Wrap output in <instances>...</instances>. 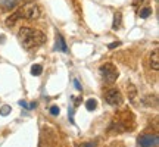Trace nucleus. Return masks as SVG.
Returning a JSON list of instances; mask_svg holds the SVG:
<instances>
[{"mask_svg": "<svg viewBox=\"0 0 159 147\" xmlns=\"http://www.w3.org/2000/svg\"><path fill=\"white\" fill-rule=\"evenodd\" d=\"M18 2H19V0H0V3L5 6V7H7V9H11V7H15Z\"/></svg>", "mask_w": 159, "mask_h": 147, "instance_id": "nucleus-10", "label": "nucleus"}, {"mask_svg": "<svg viewBox=\"0 0 159 147\" xmlns=\"http://www.w3.org/2000/svg\"><path fill=\"white\" fill-rule=\"evenodd\" d=\"M19 105H21L22 108H25V109H30V105H27V102H25V100H21V102H19Z\"/></svg>", "mask_w": 159, "mask_h": 147, "instance_id": "nucleus-17", "label": "nucleus"}, {"mask_svg": "<svg viewBox=\"0 0 159 147\" xmlns=\"http://www.w3.org/2000/svg\"><path fill=\"white\" fill-rule=\"evenodd\" d=\"M150 13H152V9H150V7H143L142 11H140V18H148Z\"/></svg>", "mask_w": 159, "mask_h": 147, "instance_id": "nucleus-13", "label": "nucleus"}, {"mask_svg": "<svg viewBox=\"0 0 159 147\" xmlns=\"http://www.w3.org/2000/svg\"><path fill=\"white\" fill-rule=\"evenodd\" d=\"M74 84H75V87H77L78 90H81V85H80V82L77 81V79H74Z\"/></svg>", "mask_w": 159, "mask_h": 147, "instance_id": "nucleus-18", "label": "nucleus"}, {"mask_svg": "<svg viewBox=\"0 0 159 147\" xmlns=\"http://www.w3.org/2000/svg\"><path fill=\"white\" fill-rule=\"evenodd\" d=\"M121 19H122V15H121V12H116L114 16V24H112V28L114 29H118L121 27Z\"/></svg>", "mask_w": 159, "mask_h": 147, "instance_id": "nucleus-8", "label": "nucleus"}, {"mask_svg": "<svg viewBox=\"0 0 159 147\" xmlns=\"http://www.w3.org/2000/svg\"><path fill=\"white\" fill-rule=\"evenodd\" d=\"M159 138L156 136H142L139 137V146L140 147H156Z\"/></svg>", "mask_w": 159, "mask_h": 147, "instance_id": "nucleus-5", "label": "nucleus"}, {"mask_svg": "<svg viewBox=\"0 0 159 147\" xmlns=\"http://www.w3.org/2000/svg\"><path fill=\"white\" fill-rule=\"evenodd\" d=\"M18 19H19V15H18L16 12H15L13 15H11V16L6 19V25H7V27H13V25H15V22H16Z\"/></svg>", "mask_w": 159, "mask_h": 147, "instance_id": "nucleus-9", "label": "nucleus"}, {"mask_svg": "<svg viewBox=\"0 0 159 147\" xmlns=\"http://www.w3.org/2000/svg\"><path fill=\"white\" fill-rule=\"evenodd\" d=\"M103 97H105L106 103L111 105V106H118V105H121L122 100H124V97H122V94H121V91L116 90V88H111V90H108L106 93H105V96Z\"/></svg>", "mask_w": 159, "mask_h": 147, "instance_id": "nucleus-4", "label": "nucleus"}, {"mask_svg": "<svg viewBox=\"0 0 159 147\" xmlns=\"http://www.w3.org/2000/svg\"><path fill=\"white\" fill-rule=\"evenodd\" d=\"M16 13L19 15V19L24 18V19L34 21V19H37V18L40 16V9L35 3H31V2H30V3H25L19 11H16Z\"/></svg>", "mask_w": 159, "mask_h": 147, "instance_id": "nucleus-2", "label": "nucleus"}, {"mask_svg": "<svg viewBox=\"0 0 159 147\" xmlns=\"http://www.w3.org/2000/svg\"><path fill=\"white\" fill-rule=\"evenodd\" d=\"M119 44H121L119 41H114V43H111V44H109V49H115V47H118Z\"/></svg>", "mask_w": 159, "mask_h": 147, "instance_id": "nucleus-16", "label": "nucleus"}, {"mask_svg": "<svg viewBox=\"0 0 159 147\" xmlns=\"http://www.w3.org/2000/svg\"><path fill=\"white\" fill-rule=\"evenodd\" d=\"M9 112H11V106H3L0 109V115H3V116H6Z\"/></svg>", "mask_w": 159, "mask_h": 147, "instance_id": "nucleus-14", "label": "nucleus"}, {"mask_svg": "<svg viewBox=\"0 0 159 147\" xmlns=\"http://www.w3.org/2000/svg\"><path fill=\"white\" fill-rule=\"evenodd\" d=\"M55 50L57 51H68V46L65 43V40L61 34L56 35V44H55Z\"/></svg>", "mask_w": 159, "mask_h": 147, "instance_id": "nucleus-6", "label": "nucleus"}, {"mask_svg": "<svg viewBox=\"0 0 159 147\" xmlns=\"http://www.w3.org/2000/svg\"><path fill=\"white\" fill-rule=\"evenodd\" d=\"M18 37H19V41H21L22 47L27 49V50L37 49V47H40L46 41V35L41 31L33 29L30 27H21Z\"/></svg>", "mask_w": 159, "mask_h": 147, "instance_id": "nucleus-1", "label": "nucleus"}, {"mask_svg": "<svg viewBox=\"0 0 159 147\" xmlns=\"http://www.w3.org/2000/svg\"><path fill=\"white\" fill-rule=\"evenodd\" d=\"M150 66L153 71H159V50L155 49L150 55Z\"/></svg>", "mask_w": 159, "mask_h": 147, "instance_id": "nucleus-7", "label": "nucleus"}, {"mask_svg": "<svg viewBox=\"0 0 159 147\" xmlns=\"http://www.w3.org/2000/svg\"><path fill=\"white\" fill-rule=\"evenodd\" d=\"M99 71H100V75L103 77V79H105L106 82H115L119 75L118 68L115 66L114 63H105V65L100 66Z\"/></svg>", "mask_w": 159, "mask_h": 147, "instance_id": "nucleus-3", "label": "nucleus"}, {"mask_svg": "<svg viewBox=\"0 0 159 147\" xmlns=\"http://www.w3.org/2000/svg\"><path fill=\"white\" fill-rule=\"evenodd\" d=\"M81 147H94V144H93V143H89V144H83Z\"/></svg>", "mask_w": 159, "mask_h": 147, "instance_id": "nucleus-19", "label": "nucleus"}, {"mask_svg": "<svg viewBox=\"0 0 159 147\" xmlns=\"http://www.w3.org/2000/svg\"><path fill=\"white\" fill-rule=\"evenodd\" d=\"M85 108H87V110H94V109L97 108V102L94 100V99H89L87 102H85Z\"/></svg>", "mask_w": 159, "mask_h": 147, "instance_id": "nucleus-11", "label": "nucleus"}, {"mask_svg": "<svg viewBox=\"0 0 159 147\" xmlns=\"http://www.w3.org/2000/svg\"><path fill=\"white\" fill-rule=\"evenodd\" d=\"M41 72H43V68H41L40 65H34V66L31 68V74H33V75H41Z\"/></svg>", "mask_w": 159, "mask_h": 147, "instance_id": "nucleus-12", "label": "nucleus"}, {"mask_svg": "<svg viewBox=\"0 0 159 147\" xmlns=\"http://www.w3.org/2000/svg\"><path fill=\"white\" fill-rule=\"evenodd\" d=\"M50 113H52V115H55V116H56V115H59V108H57V106H52V108H50Z\"/></svg>", "mask_w": 159, "mask_h": 147, "instance_id": "nucleus-15", "label": "nucleus"}]
</instances>
